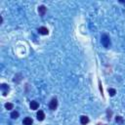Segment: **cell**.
I'll use <instances>...</instances> for the list:
<instances>
[{"mask_svg": "<svg viewBox=\"0 0 125 125\" xmlns=\"http://www.w3.org/2000/svg\"><path fill=\"white\" fill-rule=\"evenodd\" d=\"M101 41H102V44L104 45V47L109 48V46L111 44V40H110L109 35H107V34H103L102 37H101Z\"/></svg>", "mask_w": 125, "mask_h": 125, "instance_id": "6da1fadb", "label": "cell"}, {"mask_svg": "<svg viewBox=\"0 0 125 125\" xmlns=\"http://www.w3.org/2000/svg\"><path fill=\"white\" fill-rule=\"evenodd\" d=\"M57 106H58V101H57L56 98H54V99L51 100V102H50L49 107H50V110L51 111H55L57 109Z\"/></svg>", "mask_w": 125, "mask_h": 125, "instance_id": "7a4b0ae2", "label": "cell"}, {"mask_svg": "<svg viewBox=\"0 0 125 125\" xmlns=\"http://www.w3.org/2000/svg\"><path fill=\"white\" fill-rule=\"evenodd\" d=\"M38 32L40 33V34H42V35H47L48 33H49V30L45 27H41V28H38Z\"/></svg>", "mask_w": 125, "mask_h": 125, "instance_id": "3957f363", "label": "cell"}, {"mask_svg": "<svg viewBox=\"0 0 125 125\" xmlns=\"http://www.w3.org/2000/svg\"><path fill=\"white\" fill-rule=\"evenodd\" d=\"M9 86H8L7 84H1V90H2V93H3V95L4 96H6L7 95V93L9 92Z\"/></svg>", "mask_w": 125, "mask_h": 125, "instance_id": "277c9868", "label": "cell"}, {"mask_svg": "<svg viewBox=\"0 0 125 125\" xmlns=\"http://www.w3.org/2000/svg\"><path fill=\"white\" fill-rule=\"evenodd\" d=\"M46 10L47 9H46V7L44 5H41V6L38 7V13H39L40 16H44L45 13H46Z\"/></svg>", "mask_w": 125, "mask_h": 125, "instance_id": "5b68a950", "label": "cell"}, {"mask_svg": "<svg viewBox=\"0 0 125 125\" xmlns=\"http://www.w3.org/2000/svg\"><path fill=\"white\" fill-rule=\"evenodd\" d=\"M36 116H37V119H38L39 121H42V120H44V118H45V113H44L42 111H37Z\"/></svg>", "mask_w": 125, "mask_h": 125, "instance_id": "8992f818", "label": "cell"}, {"mask_svg": "<svg viewBox=\"0 0 125 125\" xmlns=\"http://www.w3.org/2000/svg\"><path fill=\"white\" fill-rule=\"evenodd\" d=\"M88 122H89V118L87 117V116L82 115L81 117H80V123H81L82 125H86Z\"/></svg>", "mask_w": 125, "mask_h": 125, "instance_id": "52a82bcc", "label": "cell"}, {"mask_svg": "<svg viewBox=\"0 0 125 125\" xmlns=\"http://www.w3.org/2000/svg\"><path fill=\"white\" fill-rule=\"evenodd\" d=\"M39 106V104L36 101H31L30 102V109L31 110H37Z\"/></svg>", "mask_w": 125, "mask_h": 125, "instance_id": "ba28073f", "label": "cell"}, {"mask_svg": "<svg viewBox=\"0 0 125 125\" xmlns=\"http://www.w3.org/2000/svg\"><path fill=\"white\" fill-rule=\"evenodd\" d=\"M23 123L24 125H32L33 121H32V119H31L30 117H26V118L23 119Z\"/></svg>", "mask_w": 125, "mask_h": 125, "instance_id": "9c48e42d", "label": "cell"}, {"mask_svg": "<svg viewBox=\"0 0 125 125\" xmlns=\"http://www.w3.org/2000/svg\"><path fill=\"white\" fill-rule=\"evenodd\" d=\"M19 112L18 111H12V113H11V117L13 118V119H17L19 117Z\"/></svg>", "mask_w": 125, "mask_h": 125, "instance_id": "30bf717a", "label": "cell"}, {"mask_svg": "<svg viewBox=\"0 0 125 125\" xmlns=\"http://www.w3.org/2000/svg\"><path fill=\"white\" fill-rule=\"evenodd\" d=\"M13 104H11V103H7V104H5V107H6V110H8V111H10V110H13Z\"/></svg>", "mask_w": 125, "mask_h": 125, "instance_id": "8fae6325", "label": "cell"}, {"mask_svg": "<svg viewBox=\"0 0 125 125\" xmlns=\"http://www.w3.org/2000/svg\"><path fill=\"white\" fill-rule=\"evenodd\" d=\"M109 93H110V95H111V97H113V96L116 94V91H115V89L110 88V89H109Z\"/></svg>", "mask_w": 125, "mask_h": 125, "instance_id": "7c38bea8", "label": "cell"}, {"mask_svg": "<svg viewBox=\"0 0 125 125\" xmlns=\"http://www.w3.org/2000/svg\"><path fill=\"white\" fill-rule=\"evenodd\" d=\"M115 120H116V122H118V123H123V119H122L121 116H117Z\"/></svg>", "mask_w": 125, "mask_h": 125, "instance_id": "4fadbf2b", "label": "cell"}, {"mask_svg": "<svg viewBox=\"0 0 125 125\" xmlns=\"http://www.w3.org/2000/svg\"><path fill=\"white\" fill-rule=\"evenodd\" d=\"M100 90H101V93L103 94V88H102V85L100 84Z\"/></svg>", "mask_w": 125, "mask_h": 125, "instance_id": "5bb4252c", "label": "cell"}]
</instances>
